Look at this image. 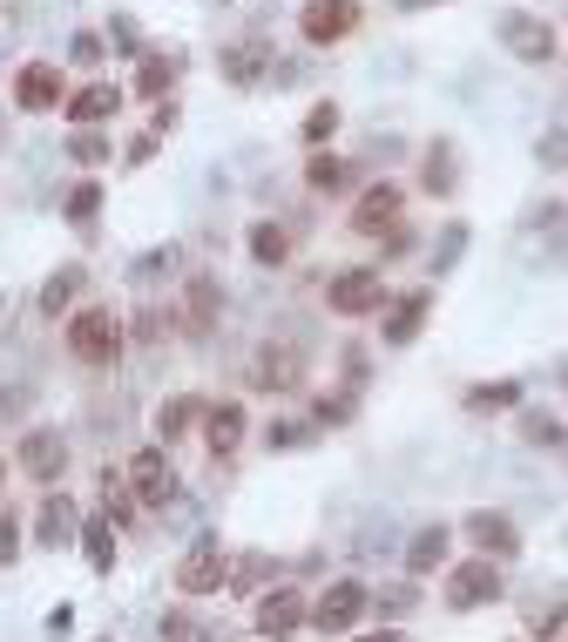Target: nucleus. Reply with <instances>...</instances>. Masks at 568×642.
Segmentation results:
<instances>
[{
  "instance_id": "f257e3e1",
  "label": "nucleus",
  "mask_w": 568,
  "mask_h": 642,
  "mask_svg": "<svg viewBox=\"0 0 568 642\" xmlns=\"http://www.w3.org/2000/svg\"><path fill=\"white\" fill-rule=\"evenodd\" d=\"M61 325H68V352L81 366H115L122 358V318L109 305H75Z\"/></svg>"
},
{
  "instance_id": "f03ea898",
  "label": "nucleus",
  "mask_w": 568,
  "mask_h": 642,
  "mask_svg": "<svg viewBox=\"0 0 568 642\" xmlns=\"http://www.w3.org/2000/svg\"><path fill=\"white\" fill-rule=\"evenodd\" d=\"M495 34H501V48H508L514 61H527V68H542V61H555V55H561V34H555L542 14H527V8L495 14Z\"/></svg>"
},
{
  "instance_id": "7ed1b4c3",
  "label": "nucleus",
  "mask_w": 568,
  "mask_h": 642,
  "mask_svg": "<svg viewBox=\"0 0 568 642\" xmlns=\"http://www.w3.org/2000/svg\"><path fill=\"white\" fill-rule=\"evenodd\" d=\"M373 609V588L365 582H332V588H318V601H311V629L318 635H345V629H359V616Z\"/></svg>"
},
{
  "instance_id": "20e7f679",
  "label": "nucleus",
  "mask_w": 568,
  "mask_h": 642,
  "mask_svg": "<svg viewBox=\"0 0 568 642\" xmlns=\"http://www.w3.org/2000/svg\"><path fill=\"white\" fill-rule=\"evenodd\" d=\"M325 305H332L339 318H373L386 311V271H332V285H325Z\"/></svg>"
},
{
  "instance_id": "39448f33",
  "label": "nucleus",
  "mask_w": 568,
  "mask_h": 642,
  "mask_svg": "<svg viewBox=\"0 0 568 642\" xmlns=\"http://www.w3.org/2000/svg\"><path fill=\"white\" fill-rule=\"evenodd\" d=\"M359 0H305L298 8V34H305V48H339L345 34L359 27Z\"/></svg>"
},
{
  "instance_id": "423d86ee",
  "label": "nucleus",
  "mask_w": 568,
  "mask_h": 642,
  "mask_svg": "<svg viewBox=\"0 0 568 642\" xmlns=\"http://www.w3.org/2000/svg\"><path fill=\"white\" fill-rule=\"evenodd\" d=\"M14 108H21V115H55V108H68L61 61H21V68H14Z\"/></svg>"
},
{
  "instance_id": "0eeeda50",
  "label": "nucleus",
  "mask_w": 568,
  "mask_h": 642,
  "mask_svg": "<svg viewBox=\"0 0 568 642\" xmlns=\"http://www.w3.org/2000/svg\"><path fill=\"white\" fill-rule=\"evenodd\" d=\"M393 223H406V190H399L393 176L365 183V190H359V204H352V230H359V237H386Z\"/></svg>"
},
{
  "instance_id": "6e6552de",
  "label": "nucleus",
  "mask_w": 568,
  "mask_h": 642,
  "mask_svg": "<svg viewBox=\"0 0 568 642\" xmlns=\"http://www.w3.org/2000/svg\"><path fill=\"white\" fill-rule=\"evenodd\" d=\"M311 622V601L298 588H264L258 595V635L264 642H284V635H298Z\"/></svg>"
},
{
  "instance_id": "1a4fd4ad",
  "label": "nucleus",
  "mask_w": 568,
  "mask_h": 642,
  "mask_svg": "<svg viewBox=\"0 0 568 642\" xmlns=\"http://www.w3.org/2000/svg\"><path fill=\"white\" fill-rule=\"evenodd\" d=\"M495 595H501V561L495 554L461 561V569L446 575V601H454V609H480V601H495Z\"/></svg>"
},
{
  "instance_id": "9d476101",
  "label": "nucleus",
  "mask_w": 568,
  "mask_h": 642,
  "mask_svg": "<svg viewBox=\"0 0 568 642\" xmlns=\"http://www.w3.org/2000/svg\"><path fill=\"white\" fill-rule=\"evenodd\" d=\"M177 588H183V595H211V588H224V541H217V535L190 541V554L177 561Z\"/></svg>"
},
{
  "instance_id": "9b49d317",
  "label": "nucleus",
  "mask_w": 568,
  "mask_h": 642,
  "mask_svg": "<svg viewBox=\"0 0 568 642\" xmlns=\"http://www.w3.org/2000/svg\"><path fill=\"white\" fill-rule=\"evenodd\" d=\"M461 535H467L480 554H495V561H514V554H521V528H514L508 514H495V507H474V514L461 520Z\"/></svg>"
},
{
  "instance_id": "f8f14e48",
  "label": "nucleus",
  "mask_w": 568,
  "mask_h": 642,
  "mask_svg": "<svg viewBox=\"0 0 568 642\" xmlns=\"http://www.w3.org/2000/svg\"><path fill=\"white\" fill-rule=\"evenodd\" d=\"M61 467H68V439L55 426H27L21 433V473L27 480H61Z\"/></svg>"
},
{
  "instance_id": "ddd939ff",
  "label": "nucleus",
  "mask_w": 568,
  "mask_h": 642,
  "mask_svg": "<svg viewBox=\"0 0 568 642\" xmlns=\"http://www.w3.org/2000/svg\"><path fill=\"white\" fill-rule=\"evenodd\" d=\"M122 480L136 488V501H143V507H162V501L177 494V473H170V460H162V447H143V454L129 460V473H122Z\"/></svg>"
},
{
  "instance_id": "4468645a",
  "label": "nucleus",
  "mask_w": 568,
  "mask_h": 642,
  "mask_svg": "<svg viewBox=\"0 0 568 642\" xmlns=\"http://www.w3.org/2000/svg\"><path fill=\"white\" fill-rule=\"evenodd\" d=\"M298 372H305L298 345H264V352L251 358V386H258V392H292Z\"/></svg>"
},
{
  "instance_id": "2eb2a0df",
  "label": "nucleus",
  "mask_w": 568,
  "mask_h": 642,
  "mask_svg": "<svg viewBox=\"0 0 568 642\" xmlns=\"http://www.w3.org/2000/svg\"><path fill=\"white\" fill-rule=\"evenodd\" d=\"M217 311H224V285H217L211 271H190V277H183V325H190V332H211Z\"/></svg>"
},
{
  "instance_id": "dca6fc26",
  "label": "nucleus",
  "mask_w": 568,
  "mask_h": 642,
  "mask_svg": "<svg viewBox=\"0 0 568 642\" xmlns=\"http://www.w3.org/2000/svg\"><path fill=\"white\" fill-rule=\"evenodd\" d=\"M115 108H122V82H89V89H75V95H68L61 115H68L75 129H95V123H109Z\"/></svg>"
},
{
  "instance_id": "f3484780",
  "label": "nucleus",
  "mask_w": 568,
  "mask_h": 642,
  "mask_svg": "<svg viewBox=\"0 0 568 642\" xmlns=\"http://www.w3.org/2000/svg\"><path fill=\"white\" fill-rule=\"evenodd\" d=\"M217 74H224L230 89H264V82H271V61H264L258 42H237V48L217 55Z\"/></svg>"
},
{
  "instance_id": "a211bd4d",
  "label": "nucleus",
  "mask_w": 568,
  "mask_h": 642,
  "mask_svg": "<svg viewBox=\"0 0 568 642\" xmlns=\"http://www.w3.org/2000/svg\"><path fill=\"white\" fill-rule=\"evenodd\" d=\"M427 311H433V291H406V298H393V311H386V345H413L420 339V325H427Z\"/></svg>"
},
{
  "instance_id": "6ab92c4d",
  "label": "nucleus",
  "mask_w": 568,
  "mask_h": 642,
  "mask_svg": "<svg viewBox=\"0 0 568 642\" xmlns=\"http://www.w3.org/2000/svg\"><path fill=\"white\" fill-rule=\"evenodd\" d=\"M177 74H183V55H162V48H143V68H136V95L162 102L177 89Z\"/></svg>"
},
{
  "instance_id": "aec40b11",
  "label": "nucleus",
  "mask_w": 568,
  "mask_h": 642,
  "mask_svg": "<svg viewBox=\"0 0 568 642\" xmlns=\"http://www.w3.org/2000/svg\"><path fill=\"white\" fill-rule=\"evenodd\" d=\"M305 183H311L318 196H345V190L359 183V170L345 163V156H332V149H311V163H305Z\"/></svg>"
},
{
  "instance_id": "412c9836",
  "label": "nucleus",
  "mask_w": 568,
  "mask_h": 642,
  "mask_svg": "<svg viewBox=\"0 0 568 642\" xmlns=\"http://www.w3.org/2000/svg\"><path fill=\"white\" fill-rule=\"evenodd\" d=\"M243 426H251V420H243L237 399L211 406V413H203V439H211V454H237V447H243Z\"/></svg>"
},
{
  "instance_id": "4be33fe9",
  "label": "nucleus",
  "mask_w": 568,
  "mask_h": 642,
  "mask_svg": "<svg viewBox=\"0 0 568 642\" xmlns=\"http://www.w3.org/2000/svg\"><path fill=\"white\" fill-rule=\"evenodd\" d=\"M81 285H89V277H81V264H61L55 277H48V285H41V318H68L75 311V298H81Z\"/></svg>"
},
{
  "instance_id": "5701e85b",
  "label": "nucleus",
  "mask_w": 568,
  "mask_h": 642,
  "mask_svg": "<svg viewBox=\"0 0 568 642\" xmlns=\"http://www.w3.org/2000/svg\"><path fill=\"white\" fill-rule=\"evenodd\" d=\"M446 541H454V528H446V520H433V528H420L413 541H406V569H413V575H433L440 561H446Z\"/></svg>"
},
{
  "instance_id": "b1692460",
  "label": "nucleus",
  "mask_w": 568,
  "mask_h": 642,
  "mask_svg": "<svg viewBox=\"0 0 568 642\" xmlns=\"http://www.w3.org/2000/svg\"><path fill=\"white\" fill-rule=\"evenodd\" d=\"M427 196H454L461 190V170H454V142H427V170H420Z\"/></svg>"
},
{
  "instance_id": "393cba45",
  "label": "nucleus",
  "mask_w": 568,
  "mask_h": 642,
  "mask_svg": "<svg viewBox=\"0 0 568 642\" xmlns=\"http://www.w3.org/2000/svg\"><path fill=\"white\" fill-rule=\"evenodd\" d=\"M203 413H211V406H196V399H162V406H156V439L170 447V439H183Z\"/></svg>"
},
{
  "instance_id": "a878e982",
  "label": "nucleus",
  "mask_w": 568,
  "mask_h": 642,
  "mask_svg": "<svg viewBox=\"0 0 568 642\" xmlns=\"http://www.w3.org/2000/svg\"><path fill=\"white\" fill-rule=\"evenodd\" d=\"M61 217H68L75 230H95V217H102V183H95V176H81V183L61 196Z\"/></svg>"
},
{
  "instance_id": "bb28decb",
  "label": "nucleus",
  "mask_w": 568,
  "mask_h": 642,
  "mask_svg": "<svg viewBox=\"0 0 568 642\" xmlns=\"http://www.w3.org/2000/svg\"><path fill=\"white\" fill-rule=\"evenodd\" d=\"M34 535H41V548H61V541L75 535V507H68V494H48V501H41Z\"/></svg>"
},
{
  "instance_id": "cd10ccee",
  "label": "nucleus",
  "mask_w": 568,
  "mask_h": 642,
  "mask_svg": "<svg viewBox=\"0 0 568 642\" xmlns=\"http://www.w3.org/2000/svg\"><path fill=\"white\" fill-rule=\"evenodd\" d=\"M251 257H258L264 271H284V257H292V237H284L271 217H264V223H251Z\"/></svg>"
},
{
  "instance_id": "c85d7f7f",
  "label": "nucleus",
  "mask_w": 568,
  "mask_h": 642,
  "mask_svg": "<svg viewBox=\"0 0 568 642\" xmlns=\"http://www.w3.org/2000/svg\"><path fill=\"white\" fill-rule=\"evenodd\" d=\"M339 123H345V115H339V102H318V108L305 115V123H298V136H305V149H325V142H332V136H339Z\"/></svg>"
},
{
  "instance_id": "c756f323",
  "label": "nucleus",
  "mask_w": 568,
  "mask_h": 642,
  "mask_svg": "<svg viewBox=\"0 0 568 642\" xmlns=\"http://www.w3.org/2000/svg\"><path fill=\"white\" fill-rule=\"evenodd\" d=\"M68 61H75V68H102V61H109V34L75 27V34H68Z\"/></svg>"
},
{
  "instance_id": "7c9ffc66",
  "label": "nucleus",
  "mask_w": 568,
  "mask_h": 642,
  "mask_svg": "<svg viewBox=\"0 0 568 642\" xmlns=\"http://www.w3.org/2000/svg\"><path fill=\"white\" fill-rule=\"evenodd\" d=\"M81 541H89V569L109 575V569H115V535H109V520H102V514L89 520V528H81Z\"/></svg>"
},
{
  "instance_id": "2f4dec72",
  "label": "nucleus",
  "mask_w": 568,
  "mask_h": 642,
  "mask_svg": "<svg viewBox=\"0 0 568 642\" xmlns=\"http://www.w3.org/2000/svg\"><path fill=\"white\" fill-rule=\"evenodd\" d=\"M264 582H271V554H243L237 569H230V588L237 595H264Z\"/></svg>"
},
{
  "instance_id": "473e14b6",
  "label": "nucleus",
  "mask_w": 568,
  "mask_h": 642,
  "mask_svg": "<svg viewBox=\"0 0 568 642\" xmlns=\"http://www.w3.org/2000/svg\"><path fill=\"white\" fill-rule=\"evenodd\" d=\"M162 642H211V622H196L190 609H170L162 616Z\"/></svg>"
},
{
  "instance_id": "72a5a7b5",
  "label": "nucleus",
  "mask_w": 568,
  "mask_h": 642,
  "mask_svg": "<svg viewBox=\"0 0 568 642\" xmlns=\"http://www.w3.org/2000/svg\"><path fill=\"white\" fill-rule=\"evenodd\" d=\"M467 406H474V413H495V406H521V386H514V379H501V386H474V392H467Z\"/></svg>"
},
{
  "instance_id": "f704fd0d",
  "label": "nucleus",
  "mask_w": 568,
  "mask_h": 642,
  "mask_svg": "<svg viewBox=\"0 0 568 642\" xmlns=\"http://www.w3.org/2000/svg\"><path fill=\"white\" fill-rule=\"evenodd\" d=\"M68 156L95 170V163H109V136H102V129H75V136H68Z\"/></svg>"
},
{
  "instance_id": "c9c22d12",
  "label": "nucleus",
  "mask_w": 568,
  "mask_h": 642,
  "mask_svg": "<svg viewBox=\"0 0 568 642\" xmlns=\"http://www.w3.org/2000/svg\"><path fill=\"white\" fill-rule=\"evenodd\" d=\"M521 439H527V447H561L568 433H561L555 413H527V420H521Z\"/></svg>"
},
{
  "instance_id": "e433bc0d",
  "label": "nucleus",
  "mask_w": 568,
  "mask_h": 642,
  "mask_svg": "<svg viewBox=\"0 0 568 642\" xmlns=\"http://www.w3.org/2000/svg\"><path fill=\"white\" fill-rule=\"evenodd\" d=\"M413 601H420V588H413V582H393V588H379V595H373V609H379V616H406Z\"/></svg>"
},
{
  "instance_id": "4c0bfd02",
  "label": "nucleus",
  "mask_w": 568,
  "mask_h": 642,
  "mask_svg": "<svg viewBox=\"0 0 568 642\" xmlns=\"http://www.w3.org/2000/svg\"><path fill=\"white\" fill-rule=\"evenodd\" d=\"M568 622V601L555 595V601H535V609H527V629H535V635H555Z\"/></svg>"
},
{
  "instance_id": "58836bf2",
  "label": "nucleus",
  "mask_w": 568,
  "mask_h": 642,
  "mask_svg": "<svg viewBox=\"0 0 568 642\" xmlns=\"http://www.w3.org/2000/svg\"><path fill=\"white\" fill-rule=\"evenodd\" d=\"M461 251H467V223H446V244L433 251V271H454V264H461Z\"/></svg>"
},
{
  "instance_id": "ea45409f",
  "label": "nucleus",
  "mask_w": 568,
  "mask_h": 642,
  "mask_svg": "<svg viewBox=\"0 0 568 642\" xmlns=\"http://www.w3.org/2000/svg\"><path fill=\"white\" fill-rule=\"evenodd\" d=\"M345 420H352V392H339V399L325 392L318 399V426H345Z\"/></svg>"
},
{
  "instance_id": "a19ab883",
  "label": "nucleus",
  "mask_w": 568,
  "mask_h": 642,
  "mask_svg": "<svg viewBox=\"0 0 568 642\" xmlns=\"http://www.w3.org/2000/svg\"><path fill=\"white\" fill-rule=\"evenodd\" d=\"M264 439H271V454H277V447H305L311 433H305V426H277V420H271V426H264Z\"/></svg>"
},
{
  "instance_id": "79ce46f5",
  "label": "nucleus",
  "mask_w": 568,
  "mask_h": 642,
  "mask_svg": "<svg viewBox=\"0 0 568 642\" xmlns=\"http://www.w3.org/2000/svg\"><path fill=\"white\" fill-rule=\"evenodd\" d=\"M136 42H143L136 21H129V14H115V21H109V48H136Z\"/></svg>"
},
{
  "instance_id": "37998d69",
  "label": "nucleus",
  "mask_w": 568,
  "mask_h": 642,
  "mask_svg": "<svg viewBox=\"0 0 568 642\" xmlns=\"http://www.w3.org/2000/svg\"><path fill=\"white\" fill-rule=\"evenodd\" d=\"M14 554H21V520L0 514V561H14Z\"/></svg>"
},
{
  "instance_id": "c03bdc74",
  "label": "nucleus",
  "mask_w": 568,
  "mask_h": 642,
  "mask_svg": "<svg viewBox=\"0 0 568 642\" xmlns=\"http://www.w3.org/2000/svg\"><path fill=\"white\" fill-rule=\"evenodd\" d=\"M162 271H177V244H170V251H149V257L136 264V277H162Z\"/></svg>"
},
{
  "instance_id": "a18cd8bd",
  "label": "nucleus",
  "mask_w": 568,
  "mask_h": 642,
  "mask_svg": "<svg viewBox=\"0 0 568 642\" xmlns=\"http://www.w3.org/2000/svg\"><path fill=\"white\" fill-rule=\"evenodd\" d=\"M156 142H162V136H156V129H149V136H136V142H129V170H143V163H149V156H156Z\"/></svg>"
},
{
  "instance_id": "49530a36",
  "label": "nucleus",
  "mask_w": 568,
  "mask_h": 642,
  "mask_svg": "<svg viewBox=\"0 0 568 642\" xmlns=\"http://www.w3.org/2000/svg\"><path fill=\"white\" fill-rule=\"evenodd\" d=\"M177 123H183V115H177V102H170V95H162V102H156V136H170Z\"/></svg>"
},
{
  "instance_id": "de8ad7c7",
  "label": "nucleus",
  "mask_w": 568,
  "mask_h": 642,
  "mask_svg": "<svg viewBox=\"0 0 568 642\" xmlns=\"http://www.w3.org/2000/svg\"><path fill=\"white\" fill-rule=\"evenodd\" d=\"M359 642H406L399 629H373V635H359Z\"/></svg>"
},
{
  "instance_id": "09e8293b",
  "label": "nucleus",
  "mask_w": 568,
  "mask_h": 642,
  "mask_svg": "<svg viewBox=\"0 0 568 642\" xmlns=\"http://www.w3.org/2000/svg\"><path fill=\"white\" fill-rule=\"evenodd\" d=\"M399 8H406V14H413V8H440V0H399Z\"/></svg>"
}]
</instances>
